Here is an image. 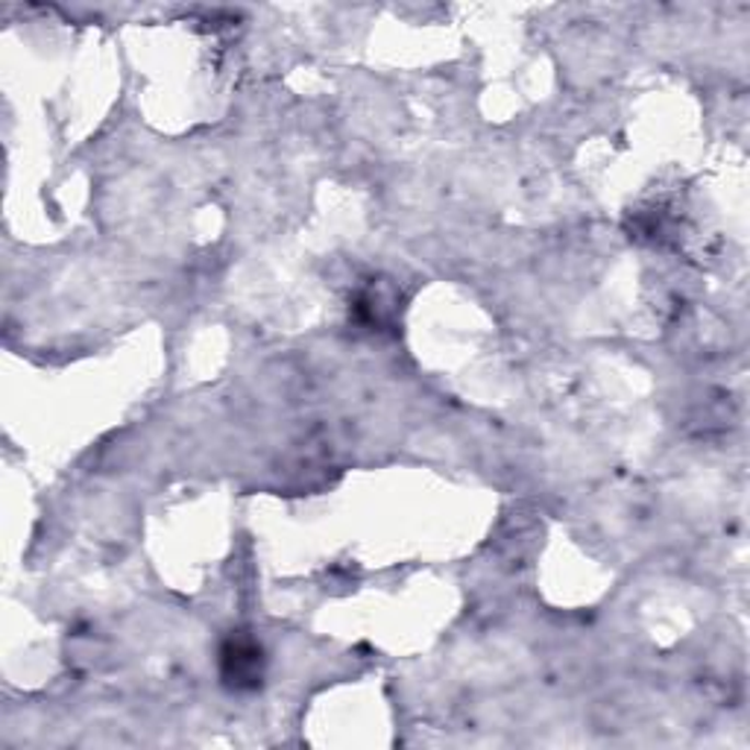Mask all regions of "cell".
<instances>
[{
    "label": "cell",
    "instance_id": "obj_1",
    "mask_svg": "<svg viewBox=\"0 0 750 750\" xmlns=\"http://www.w3.org/2000/svg\"><path fill=\"white\" fill-rule=\"evenodd\" d=\"M224 678L235 686H255L261 680V651L252 643H229L224 651Z\"/></svg>",
    "mask_w": 750,
    "mask_h": 750
}]
</instances>
